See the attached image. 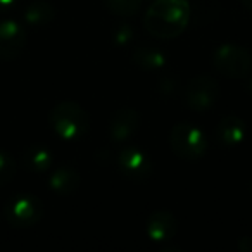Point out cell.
I'll return each mask as SVG.
<instances>
[{
  "mask_svg": "<svg viewBox=\"0 0 252 252\" xmlns=\"http://www.w3.org/2000/svg\"><path fill=\"white\" fill-rule=\"evenodd\" d=\"M16 0H0V12L7 11V9H11L12 5H14Z\"/></svg>",
  "mask_w": 252,
  "mask_h": 252,
  "instance_id": "ffe728a7",
  "label": "cell"
},
{
  "mask_svg": "<svg viewBox=\"0 0 252 252\" xmlns=\"http://www.w3.org/2000/svg\"><path fill=\"white\" fill-rule=\"evenodd\" d=\"M23 164H25L26 169L33 173H45L54 164L52 152L45 147L33 145V147L26 149L25 154H23Z\"/></svg>",
  "mask_w": 252,
  "mask_h": 252,
  "instance_id": "9a60e30c",
  "label": "cell"
},
{
  "mask_svg": "<svg viewBox=\"0 0 252 252\" xmlns=\"http://www.w3.org/2000/svg\"><path fill=\"white\" fill-rule=\"evenodd\" d=\"M118 169L131 182H145L152 175V161L144 151L137 147H126L118 156Z\"/></svg>",
  "mask_w": 252,
  "mask_h": 252,
  "instance_id": "52a82bcc",
  "label": "cell"
},
{
  "mask_svg": "<svg viewBox=\"0 0 252 252\" xmlns=\"http://www.w3.org/2000/svg\"><path fill=\"white\" fill-rule=\"evenodd\" d=\"M4 214L9 224L16 228H28L38 223L43 216V206L35 195L21 193L9 200Z\"/></svg>",
  "mask_w": 252,
  "mask_h": 252,
  "instance_id": "5b68a950",
  "label": "cell"
},
{
  "mask_svg": "<svg viewBox=\"0 0 252 252\" xmlns=\"http://www.w3.org/2000/svg\"><path fill=\"white\" fill-rule=\"evenodd\" d=\"M133 59L135 66L140 67L144 71H159L166 66V56L156 47H149V45H140L133 50Z\"/></svg>",
  "mask_w": 252,
  "mask_h": 252,
  "instance_id": "4fadbf2b",
  "label": "cell"
},
{
  "mask_svg": "<svg viewBox=\"0 0 252 252\" xmlns=\"http://www.w3.org/2000/svg\"><path fill=\"white\" fill-rule=\"evenodd\" d=\"M171 149L183 161H197L207 151L206 133L192 123H178L171 130Z\"/></svg>",
  "mask_w": 252,
  "mask_h": 252,
  "instance_id": "277c9868",
  "label": "cell"
},
{
  "mask_svg": "<svg viewBox=\"0 0 252 252\" xmlns=\"http://www.w3.org/2000/svg\"><path fill=\"white\" fill-rule=\"evenodd\" d=\"M112 38H114L116 45L119 47H126L133 42V30H131L130 25H118L114 28V33H112Z\"/></svg>",
  "mask_w": 252,
  "mask_h": 252,
  "instance_id": "ac0fdd59",
  "label": "cell"
},
{
  "mask_svg": "<svg viewBox=\"0 0 252 252\" xmlns=\"http://www.w3.org/2000/svg\"><path fill=\"white\" fill-rule=\"evenodd\" d=\"M190 18L189 0H154L145 12L144 25L154 38L173 40L185 32Z\"/></svg>",
  "mask_w": 252,
  "mask_h": 252,
  "instance_id": "6da1fadb",
  "label": "cell"
},
{
  "mask_svg": "<svg viewBox=\"0 0 252 252\" xmlns=\"http://www.w3.org/2000/svg\"><path fill=\"white\" fill-rule=\"evenodd\" d=\"M176 233V220L169 211H156L147 220V235L154 242H169Z\"/></svg>",
  "mask_w": 252,
  "mask_h": 252,
  "instance_id": "30bf717a",
  "label": "cell"
},
{
  "mask_svg": "<svg viewBox=\"0 0 252 252\" xmlns=\"http://www.w3.org/2000/svg\"><path fill=\"white\" fill-rule=\"evenodd\" d=\"M218 94H220L218 81L207 74H199L187 83L185 90H183V100L189 109L204 112L214 105Z\"/></svg>",
  "mask_w": 252,
  "mask_h": 252,
  "instance_id": "8992f818",
  "label": "cell"
},
{
  "mask_svg": "<svg viewBox=\"0 0 252 252\" xmlns=\"http://www.w3.org/2000/svg\"><path fill=\"white\" fill-rule=\"evenodd\" d=\"M80 175L74 168L71 166H61V168L54 169L50 175L49 185L52 192L61 193V195H73L80 187Z\"/></svg>",
  "mask_w": 252,
  "mask_h": 252,
  "instance_id": "7c38bea8",
  "label": "cell"
},
{
  "mask_svg": "<svg viewBox=\"0 0 252 252\" xmlns=\"http://www.w3.org/2000/svg\"><path fill=\"white\" fill-rule=\"evenodd\" d=\"M56 18V7L49 0H33L25 9V21L32 26H47Z\"/></svg>",
  "mask_w": 252,
  "mask_h": 252,
  "instance_id": "5bb4252c",
  "label": "cell"
},
{
  "mask_svg": "<svg viewBox=\"0 0 252 252\" xmlns=\"http://www.w3.org/2000/svg\"><path fill=\"white\" fill-rule=\"evenodd\" d=\"M213 66L218 73L231 80L247 78L252 71V56L247 49L235 43H224L213 54Z\"/></svg>",
  "mask_w": 252,
  "mask_h": 252,
  "instance_id": "3957f363",
  "label": "cell"
},
{
  "mask_svg": "<svg viewBox=\"0 0 252 252\" xmlns=\"http://www.w3.org/2000/svg\"><path fill=\"white\" fill-rule=\"evenodd\" d=\"M140 112L131 107H123L112 114L111 125H109V133L111 138L118 144L128 142L137 130L140 128Z\"/></svg>",
  "mask_w": 252,
  "mask_h": 252,
  "instance_id": "9c48e42d",
  "label": "cell"
},
{
  "mask_svg": "<svg viewBox=\"0 0 252 252\" xmlns=\"http://www.w3.org/2000/svg\"><path fill=\"white\" fill-rule=\"evenodd\" d=\"M249 94L252 95V80H251V83H249Z\"/></svg>",
  "mask_w": 252,
  "mask_h": 252,
  "instance_id": "7402d4cb",
  "label": "cell"
},
{
  "mask_svg": "<svg viewBox=\"0 0 252 252\" xmlns=\"http://www.w3.org/2000/svg\"><path fill=\"white\" fill-rule=\"evenodd\" d=\"M251 192H252V182H251Z\"/></svg>",
  "mask_w": 252,
  "mask_h": 252,
  "instance_id": "603a6c76",
  "label": "cell"
},
{
  "mask_svg": "<svg viewBox=\"0 0 252 252\" xmlns=\"http://www.w3.org/2000/svg\"><path fill=\"white\" fill-rule=\"evenodd\" d=\"M28 35L25 28L16 21L0 23V61H14L25 50Z\"/></svg>",
  "mask_w": 252,
  "mask_h": 252,
  "instance_id": "ba28073f",
  "label": "cell"
},
{
  "mask_svg": "<svg viewBox=\"0 0 252 252\" xmlns=\"http://www.w3.org/2000/svg\"><path fill=\"white\" fill-rule=\"evenodd\" d=\"M245 133H247V126H245L244 119L235 114L223 118L216 128L218 140L223 145H226V147H233V145L242 144L245 138Z\"/></svg>",
  "mask_w": 252,
  "mask_h": 252,
  "instance_id": "8fae6325",
  "label": "cell"
},
{
  "mask_svg": "<svg viewBox=\"0 0 252 252\" xmlns=\"http://www.w3.org/2000/svg\"><path fill=\"white\" fill-rule=\"evenodd\" d=\"M238 247H240V251H244V252H251L252 251V238H242V240L238 242Z\"/></svg>",
  "mask_w": 252,
  "mask_h": 252,
  "instance_id": "d6986e66",
  "label": "cell"
},
{
  "mask_svg": "<svg viewBox=\"0 0 252 252\" xmlns=\"http://www.w3.org/2000/svg\"><path fill=\"white\" fill-rule=\"evenodd\" d=\"M102 4L112 14L121 16V18H130L138 12L142 0H102Z\"/></svg>",
  "mask_w": 252,
  "mask_h": 252,
  "instance_id": "2e32d148",
  "label": "cell"
},
{
  "mask_svg": "<svg viewBox=\"0 0 252 252\" xmlns=\"http://www.w3.org/2000/svg\"><path fill=\"white\" fill-rule=\"evenodd\" d=\"M16 175V161L9 152L0 151V187L5 185Z\"/></svg>",
  "mask_w": 252,
  "mask_h": 252,
  "instance_id": "e0dca14e",
  "label": "cell"
},
{
  "mask_svg": "<svg viewBox=\"0 0 252 252\" xmlns=\"http://www.w3.org/2000/svg\"><path fill=\"white\" fill-rule=\"evenodd\" d=\"M49 123L54 133L67 142L81 138L90 128V118H88L87 111L73 100L59 102L50 111Z\"/></svg>",
  "mask_w": 252,
  "mask_h": 252,
  "instance_id": "7a4b0ae2",
  "label": "cell"
},
{
  "mask_svg": "<svg viewBox=\"0 0 252 252\" xmlns=\"http://www.w3.org/2000/svg\"><path fill=\"white\" fill-rule=\"evenodd\" d=\"M242 2H244V5H245V7H247L249 11L252 12V0H242Z\"/></svg>",
  "mask_w": 252,
  "mask_h": 252,
  "instance_id": "44dd1931",
  "label": "cell"
}]
</instances>
